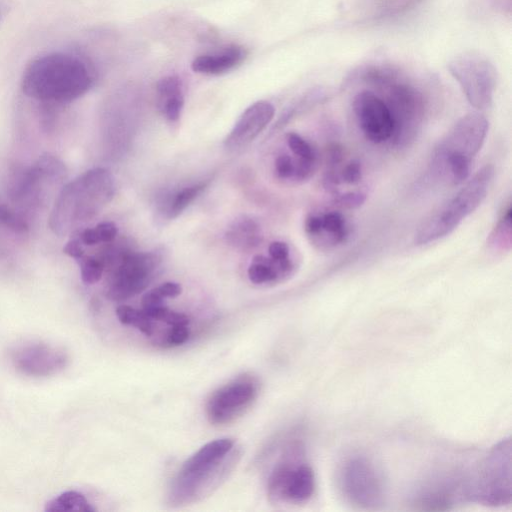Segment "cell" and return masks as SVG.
Returning <instances> with one entry per match:
<instances>
[{"mask_svg":"<svg viewBox=\"0 0 512 512\" xmlns=\"http://www.w3.org/2000/svg\"><path fill=\"white\" fill-rule=\"evenodd\" d=\"M352 108L363 136L375 145L390 146L395 125L383 98L371 90H362L354 97Z\"/></svg>","mask_w":512,"mask_h":512,"instance_id":"14","label":"cell"},{"mask_svg":"<svg viewBox=\"0 0 512 512\" xmlns=\"http://www.w3.org/2000/svg\"><path fill=\"white\" fill-rule=\"evenodd\" d=\"M322 184L335 206L342 209L358 208L367 198L361 162L347 157L337 145L328 151Z\"/></svg>","mask_w":512,"mask_h":512,"instance_id":"9","label":"cell"},{"mask_svg":"<svg viewBox=\"0 0 512 512\" xmlns=\"http://www.w3.org/2000/svg\"><path fill=\"white\" fill-rule=\"evenodd\" d=\"M260 390L257 377L242 374L215 390L206 403L210 423L223 425L243 415L256 401Z\"/></svg>","mask_w":512,"mask_h":512,"instance_id":"12","label":"cell"},{"mask_svg":"<svg viewBox=\"0 0 512 512\" xmlns=\"http://www.w3.org/2000/svg\"><path fill=\"white\" fill-rule=\"evenodd\" d=\"M310 243L322 252H330L346 244L352 236V224L342 208L323 207L311 211L304 223Z\"/></svg>","mask_w":512,"mask_h":512,"instance_id":"15","label":"cell"},{"mask_svg":"<svg viewBox=\"0 0 512 512\" xmlns=\"http://www.w3.org/2000/svg\"><path fill=\"white\" fill-rule=\"evenodd\" d=\"M117 227L112 222H102L93 228H86L78 234L79 241L86 246L111 242L117 235Z\"/></svg>","mask_w":512,"mask_h":512,"instance_id":"24","label":"cell"},{"mask_svg":"<svg viewBox=\"0 0 512 512\" xmlns=\"http://www.w3.org/2000/svg\"><path fill=\"white\" fill-rule=\"evenodd\" d=\"M511 239V205L508 204L487 238L488 249L496 254L508 252Z\"/></svg>","mask_w":512,"mask_h":512,"instance_id":"21","label":"cell"},{"mask_svg":"<svg viewBox=\"0 0 512 512\" xmlns=\"http://www.w3.org/2000/svg\"><path fill=\"white\" fill-rule=\"evenodd\" d=\"M156 266L153 254L126 255L108 281L107 297L113 301H122L138 294L151 281Z\"/></svg>","mask_w":512,"mask_h":512,"instance_id":"16","label":"cell"},{"mask_svg":"<svg viewBox=\"0 0 512 512\" xmlns=\"http://www.w3.org/2000/svg\"><path fill=\"white\" fill-rule=\"evenodd\" d=\"M93 74L78 55L49 52L33 59L25 68L22 92L40 103L68 104L89 91Z\"/></svg>","mask_w":512,"mask_h":512,"instance_id":"1","label":"cell"},{"mask_svg":"<svg viewBox=\"0 0 512 512\" xmlns=\"http://www.w3.org/2000/svg\"><path fill=\"white\" fill-rule=\"evenodd\" d=\"M270 258L276 261H282L293 257L290 246L283 241H274L268 247Z\"/></svg>","mask_w":512,"mask_h":512,"instance_id":"31","label":"cell"},{"mask_svg":"<svg viewBox=\"0 0 512 512\" xmlns=\"http://www.w3.org/2000/svg\"><path fill=\"white\" fill-rule=\"evenodd\" d=\"M304 456V448L299 442L286 448L268 477L267 493L271 501L304 504L312 498L316 480Z\"/></svg>","mask_w":512,"mask_h":512,"instance_id":"8","label":"cell"},{"mask_svg":"<svg viewBox=\"0 0 512 512\" xmlns=\"http://www.w3.org/2000/svg\"><path fill=\"white\" fill-rule=\"evenodd\" d=\"M84 245L79 241V239L76 237V238H72L70 239L63 251L65 254H67L68 256L74 258V259H79L80 257H82L84 255Z\"/></svg>","mask_w":512,"mask_h":512,"instance_id":"33","label":"cell"},{"mask_svg":"<svg viewBox=\"0 0 512 512\" xmlns=\"http://www.w3.org/2000/svg\"><path fill=\"white\" fill-rule=\"evenodd\" d=\"M116 316L120 323L133 326L145 336H151L154 332L153 319L144 310H139L128 305H120L116 309Z\"/></svg>","mask_w":512,"mask_h":512,"instance_id":"23","label":"cell"},{"mask_svg":"<svg viewBox=\"0 0 512 512\" xmlns=\"http://www.w3.org/2000/svg\"><path fill=\"white\" fill-rule=\"evenodd\" d=\"M190 336V329L188 325H175L169 326V330L165 336V343L172 346H179L185 343Z\"/></svg>","mask_w":512,"mask_h":512,"instance_id":"30","label":"cell"},{"mask_svg":"<svg viewBox=\"0 0 512 512\" xmlns=\"http://www.w3.org/2000/svg\"><path fill=\"white\" fill-rule=\"evenodd\" d=\"M80 267L81 279L86 284L97 283L103 274L104 263L103 260L93 256H82L77 259Z\"/></svg>","mask_w":512,"mask_h":512,"instance_id":"25","label":"cell"},{"mask_svg":"<svg viewBox=\"0 0 512 512\" xmlns=\"http://www.w3.org/2000/svg\"><path fill=\"white\" fill-rule=\"evenodd\" d=\"M11 361L19 372L31 377H46L63 370L68 362L67 353L43 342H28L11 352Z\"/></svg>","mask_w":512,"mask_h":512,"instance_id":"17","label":"cell"},{"mask_svg":"<svg viewBox=\"0 0 512 512\" xmlns=\"http://www.w3.org/2000/svg\"><path fill=\"white\" fill-rule=\"evenodd\" d=\"M289 154H281L276 158L275 170L277 176L286 180H297L298 159Z\"/></svg>","mask_w":512,"mask_h":512,"instance_id":"29","label":"cell"},{"mask_svg":"<svg viewBox=\"0 0 512 512\" xmlns=\"http://www.w3.org/2000/svg\"><path fill=\"white\" fill-rule=\"evenodd\" d=\"M489 122L479 113L461 117L433 149L426 180L442 186H458L469 177L474 158L488 134Z\"/></svg>","mask_w":512,"mask_h":512,"instance_id":"2","label":"cell"},{"mask_svg":"<svg viewBox=\"0 0 512 512\" xmlns=\"http://www.w3.org/2000/svg\"><path fill=\"white\" fill-rule=\"evenodd\" d=\"M65 174V166L59 159L42 155L30 166L12 171L6 185V203L32 221Z\"/></svg>","mask_w":512,"mask_h":512,"instance_id":"6","label":"cell"},{"mask_svg":"<svg viewBox=\"0 0 512 512\" xmlns=\"http://www.w3.org/2000/svg\"><path fill=\"white\" fill-rule=\"evenodd\" d=\"M338 486L345 499L359 508H377L384 502L382 474L365 455L353 454L342 462L338 471Z\"/></svg>","mask_w":512,"mask_h":512,"instance_id":"10","label":"cell"},{"mask_svg":"<svg viewBox=\"0 0 512 512\" xmlns=\"http://www.w3.org/2000/svg\"><path fill=\"white\" fill-rule=\"evenodd\" d=\"M246 57V51L239 45H228L212 53L196 57L191 68L206 75H220L240 65Z\"/></svg>","mask_w":512,"mask_h":512,"instance_id":"19","label":"cell"},{"mask_svg":"<svg viewBox=\"0 0 512 512\" xmlns=\"http://www.w3.org/2000/svg\"><path fill=\"white\" fill-rule=\"evenodd\" d=\"M274 106L268 101H257L250 105L236 121L224 141L229 150L240 149L253 141L272 120Z\"/></svg>","mask_w":512,"mask_h":512,"instance_id":"18","label":"cell"},{"mask_svg":"<svg viewBox=\"0 0 512 512\" xmlns=\"http://www.w3.org/2000/svg\"><path fill=\"white\" fill-rule=\"evenodd\" d=\"M494 167L480 168L465 184L418 227L414 243L427 245L451 234L485 200L494 177Z\"/></svg>","mask_w":512,"mask_h":512,"instance_id":"5","label":"cell"},{"mask_svg":"<svg viewBox=\"0 0 512 512\" xmlns=\"http://www.w3.org/2000/svg\"><path fill=\"white\" fill-rule=\"evenodd\" d=\"M205 187L206 183H200L186 187L178 192L170 206V217L174 218L181 214Z\"/></svg>","mask_w":512,"mask_h":512,"instance_id":"26","label":"cell"},{"mask_svg":"<svg viewBox=\"0 0 512 512\" xmlns=\"http://www.w3.org/2000/svg\"><path fill=\"white\" fill-rule=\"evenodd\" d=\"M164 299L174 298L181 294L182 287L176 282H165L154 288Z\"/></svg>","mask_w":512,"mask_h":512,"instance_id":"32","label":"cell"},{"mask_svg":"<svg viewBox=\"0 0 512 512\" xmlns=\"http://www.w3.org/2000/svg\"><path fill=\"white\" fill-rule=\"evenodd\" d=\"M286 141L293 154L304 158L320 159L316 147L301 135L290 132L286 135Z\"/></svg>","mask_w":512,"mask_h":512,"instance_id":"27","label":"cell"},{"mask_svg":"<svg viewBox=\"0 0 512 512\" xmlns=\"http://www.w3.org/2000/svg\"><path fill=\"white\" fill-rule=\"evenodd\" d=\"M114 182L110 172L94 168L64 185L56 196L49 227L58 236L78 230L112 199Z\"/></svg>","mask_w":512,"mask_h":512,"instance_id":"3","label":"cell"},{"mask_svg":"<svg viewBox=\"0 0 512 512\" xmlns=\"http://www.w3.org/2000/svg\"><path fill=\"white\" fill-rule=\"evenodd\" d=\"M511 440L495 444L465 482V498L487 506L511 503Z\"/></svg>","mask_w":512,"mask_h":512,"instance_id":"7","label":"cell"},{"mask_svg":"<svg viewBox=\"0 0 512 512\" xmlns=\"http://www.w3.org/2000/svg\"><path fill=\"white\" fill-rule=\"evenodd\" d=\"M449 70L473 107L482 110L491 105L496 71L487 59L480 55L464 54L449 64Z\"/></svg>","mask_w":512,"mask_h":512,"instance_id":"13","label":"cell"},{"mask_svg":"<svg viewBox=\"0 0 512 512\" xmlns=\"http://www.w3.org/2000/svg\"><path fill=\"white\" fill-rule=\"evenodd\" d=\"M158 105L167 119L176 121L184 106L181 79L175 75L161 78L156 85Z\"/></svg>","mask_w":512,"mask_h":512,"instance_id":"20","label":"cell"},{"mask_svg":"<svg viewBox=\"0 0 512 512\" xmlns=\"http://www.w3.org/2000/svg\"><path fill=\"white\" fill-rule=\"evenodd\" d=\"M386 89L383 100L387 104L395 125L394 136L390 144L393 148L410 145L421 130L425 108L423 97L414 87L384 80Z\"/></svg>","mask_w":512,"mask_h":512,"instance_id":"11","label":"cell"},{"mask_svg":"<svg viewBox=\"0 0 512 512\" xmlns=\"http://www.w3.org/2000/svg\"><path fill=\"white\" fill-rule=\"evenodd\" d=\"M46 512H93L95 508L84 494L75 490L65 491L48 501L45 505Z\"/></svg>","mask_w":512,"mask_h":512,"instance_id":"22","label":"cell"},{"mask_svg":"<svg viewBox=\"0 0 512 512\" xmlns=\"http://www.w3.org/2000/svg\"><path fill=\"white\" fill-rule=\"evenodd\" d=\"M237 456L235 441L231 438L206 443L179 469L170 488L171 503L187 504L210 493L233 468Z\"/></svg>","mask_w":512,"mask_h":512,"instance_id":"4","label":"cell"},{"mask_svg":"<svg viewBox=\"0 0 512 512\" xmlns=\"http://www.w3.org/2000/svg\"><path fill=\"white\" fill-rule=\"evenodd\" d=\"M257 226L251 220L238 223L230 232L229 237L233 243L239 245H251L256 242Z\"/></svg>","mask_w":512,"mask_h":512,"instance_id":"28","label":"cell"}]
</instances>
